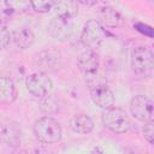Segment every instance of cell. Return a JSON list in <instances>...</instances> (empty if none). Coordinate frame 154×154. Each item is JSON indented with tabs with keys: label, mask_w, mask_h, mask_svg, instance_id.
Instances as JSON below:
<instances>
[{
	"label": "cell",
	"mask_w": 154,
	"mask_h": 154,
	"mask_svg": "<svg viewBox=\"0 0 154 154\" xmlns=\"http://www.w3.org/2000/svg\"><path fill=\"white\" fill-rule=\"evenodd\" d=\"M85 82L90 91L93 102L102 109L113 107L114 105V94L108 88L106 79L97 72L90 76H85Z\"/></svg>",
	"instance_id": "cell-1"
},
{
	"label": "cell",
	"mask_w": 154,
	"mask_h": 154,
	"mask_svg": "<svg viewBox=\"0 0 154 154\" xmlns=\"http://www.w3.org/2000/svg\"><path fill=\"white\" fill-rule=\"evenodd\" d=\"M34 135L40 142L52 144L60 141L63 130L55 119L51 117H42L34 124Z\"/></svg>",
	"instance_id": "cell-2"
},
{
	"label": "cell",
	"mask_w": 154,
	"mask_h": 154,
	"mask_svg": "<svg viewBox=\"0 0 154 154\" xmlns=\"http://www.w3.org/2000/svg\"><path fill=\"white\" fill-rule=\"evenodd\" d=\"M102 123L107 129H109L113 132H118V134H124L129 131L131 126V122L126 112L114 106L103 111Z\"/></svg>",
	"instance_id": "cell-3"
},
{
	"label": "cell",
	"mask_w": 154,
	"mask_h": 154,
	"mask_svg": "<svg viewBox=\"0 0 154 154\" xmlns=\"http://www.w3.org/2000/svg\"><path fill=\"white\" fill-rule=\"evenodd\" d=\"M131 67L137 75H150L154 67L153 52L148 47L134 48L131 52Z\"/></svg>",
	"instance_id": "cell-4"
},
{
	"label": "cell",
	"mask_w": 154,
	"mask_h": 154,
	"mask_svg": "<svg viewBox=\"0 0 154 154\" xmlns=\"http://www.w3.org/2000/svg\"><path fill=\"white\" fill-rule=\"evenodd\" d=\"M105 36V31L96 19H90L85 23L82 34H81V41L82 43L88 47L90 51H94L100 47L102 40Z\"/></svg>",
	"instance_id": "cell-5"
},
{
	"label": "cell",
	"mask_w": 154,
	"mask_h": 154,
	"mask_svg": "<svg viewBox=\"0 0 154 154\" xmlns=\"http://www.w3.org/2000/svg\"><path fill=\"white\" fill-rule=\"evenodd\" d=\"M25 84L29 93L40 99L46 97L53 87L52 79L45 72H35L30 75L26 78Z\"/></svg>",
	"instance_id": "cell-6"
},
{
	"label": "cell",
	"mask_w": 154,
	"mask_h": 154,
	"mask_svg": "<svg viewBox=\"0 0 154 154\" xmlns=\"http://www.w3.org/2000/svg\"><path fill=\"white\" fill-rule=\"evenodd\" d=\"M131 114L141 122H153V101L146 95H137L130 101Z\"/></svg>",
	"instance_id": "cell-7"
},
{
	"label": "cell",
	"mask_w": 154,
	"mask_h": 154,
	"mask_svg": "<svg viewBox=\"0 0 154 154\" xmlns=\"http://www.w3.org/2000/svg\"><path fill=\"white\" fill-rule=\"evenodd\" d=\"M73 30V20L70 19H64L60 17H54L48 24V31L51 36L58 41H67Z\"/></svg>",
	"instance_id": "cell-8"
},
{
	"label": "cell",
	"mask_w": 154,
	"mask_h": 154,
	"mask_svg": "<svg viewBox=\"0 0 154 154\" xmlns=\"http://www.w3.org/2000/svg\"><path fill=\"white\" fill-rule=\"evenodd\" d=\"M0 141L10 147H18L22 142V130L16 122L0 123Z\"/></svg>",
	"instance_id": "cell-9"
},
{
	"label": "cell",
	"mask_w": 154,
	"mask_h": 154,
	"mask_svg": "<svg viewBox=\"0 0 154 154\" xmlns=\"http://www.w3.org/2000/svg\"><path fill=\"white\" fill-rule=\"evenodd\" d=\"M77 66L84 73V76H90L97 72L100 66L99 55L94 51H85L81 53L77 58Z\"/></svg>",
	"instance_id": "cell-10"
},
{
	"label": "cell",
	"mask_w": 154,
	"mask_h": 154,
	"mask_svg": "<svg viewBox=\"0 0 154 154\" xmlns=\"http://www.w3.org/2000/svg\"><path fill=\"white\" fill-rule=\"evenodd\" d=\"M17 99V89L12 79L0 77V103L10 105Z\"/></svg>",
	"instance_id": "cell-11"
},
{
	"label": "cell",
	"mask_w": 154,
	"mask_h": 154,
	"mask_svg": "<svg viewBox=\"0 0 154 154\" xmlns=\"http://www.w3.org/2000/svg\"><path fill=\"white\" fill-rule=\"evenodd\" d=\"M11 40L13 41L14 46L18 47L19 49H26L34 43L35 36H34V32L31 31V29L20 28V29H17L11 35Z\"/></svg>",
	"instance_id": "cell-12"
},
{
	"label": "cell",
	"mask_w": 154,
	"mask_h": 154,
	"mask_svg": "<svg viewBox=\"0 0 154 154\" xmlns=\"http://www.w3.org/2000/svg\"><path fill=\"white\" fill-rule=\"evenodd\" d=\"M53 10L55 11L57 17L73 20V18L78 14L77 2L75 1H55Z\"/></svg>",
	"instance_id": "cell-13"
},
{
	"label": "cell",
	"mask_w": 154,
	"mask_h": 154,
	"mask_svg": "<svg viewBox=\"0 0 154 154\" xmlns=\"http://www.w3.org/2000/svg\"><path fill=\"white\" fill-rule=\"evenodd\" d=\"M38 66L42 71H55L60 66V54L53 51H45L40 54Z\"/></svg>",
	"instance_id": "cell-14"
},
{
	"label": "cell",
	"mask_w": 154,
	"mask_h": 154,
	"mask_svg": "<svg viewBox=\"0 0 154 154\" xmlns=\"http://www.w3.org/2000/svg\"><path fill=\"white\" fill-rule=\"evenodd\" d=\"M31 7L30 1H0V17H11Z\"/></svg>",
	"instance_id": "cell-15"
},
{
	"label": "cell",
	"mask_w": 154,
	"mask_h": 154,
	"mask_svg": "<svg viewBox=\"0 0 154 154\" xmlns=\"http://www.w3.org/2000/svg\"><path fill=\"white\" fill-rule=\"evenodd\" d=\"M70 128L77 134H89L94 129V122L85 114H78L70 119Z\"/></svg>",
	"instance_id": "cell-16"
},
{
	"label": "cell",
	"mask_w": 154,
	"mask_h": 154,
	"mask_svg": "<svg viewBox=\"0 0 154 154\" xmlns=\"http://www.w3.org/2000/svg\"><path fill=\"white\" fill-rule=\"evenodd\" d=\"M101 19L103 24L109 28H120L124 25V18L118 11L112 7L101 8Z\"/></svg>",
	"instance_id": "cell-17"
},
{
	"label": "cell",
	"mask_w": 154,
	"mask_h": 154,
	"mask_svg": "<svg viewBox=\"0 0 154 154\" xmlns=\"http://www.w3.org/2000/svg\"><path fill=\"white\" fill-rule=\"evenodd\" d=\"M54 4H55V1H52V0H48V1H42V0H35V1H30L31 7H32V8H34L36 12H40V13H46V12H49L51 10H53Z\"/></svg>",
	"instance_id": "cell-18"
},
{
	"label": "cell",
	"mask_w": 154,
	"mask_h": 154,
	"mask_svg": "<svg viewBox=\"0 0 154 154\" xmlns=\"http://www.w3.org/2000/svg\"><path fill=\"white\" fill-rule=\"evenodd\" d=\"M10 40H11V34L7 26L2 22H0V49H4L10 43Z\"/></svg>",
	"instance_id": "cell-19"
},
{
	"label": "cell",
	"mask_w": 154,
	"mask_h": 154,
	"mask_svg": "<svg viewBox=\"0 0 154 154\" xmlns=\"http://www.w3.org/2000/svg\"><path fill=\"white\" fill-rule=\"evenodd\" d=\"M143 135H144V138L150 144L154 142V123L153 122L146 123V125L143 126Z\"/></svg>",
	"instance_id": "cell-20"
},
{
	"label": "cell",
	"mask_w": 154,
	"mask_h": 154,
	"mask_svg": "<svg viewBox=\"0 0 154 154\" xmlns=\"http://www.w3.org/2000/svg\"><path fill=\"white\" fill-rule=\"evenodd\" d=\"M134 26H135V29H136L137 31H140L141 34H143V35H146V36H148V37H153V36H154V30H153V28L149 26V25H147V24H144V23L136 22V23L134 24Z\"/></svg>",
	"instance_id": "cell-21"
},
{
	"label": "cell",
	"mask_w": 154,
	"mask_h": 154,
	"mask_svg": "<svg viewBox=\"0 0 154 154\" xmlns=\"http://www.w3.org/2000/svg\"><path fill=\"white\" fill-rule=\"evenodd\" d=\"M79 4H82V5H95L97 2L96 1H91V2H89V1H79Z\"/></svg>",
	"instance_id": "cell-22"
},
{
	"label": "cell",
	"mask_w": 154,
	"mask_h": 154,
	"mask_svg": "<svg viewBox=\"0 0 154 154\" xmlns=\"http://www.w3.org/2000/svg\"><path fill=\"white\" fill-rule=\"evenodd\" d=\"M91 154H103V152H102L100 148H95V149L91 152Z\"/></svg>",
	"instance_id": "cell-23"
}]
</instances>
